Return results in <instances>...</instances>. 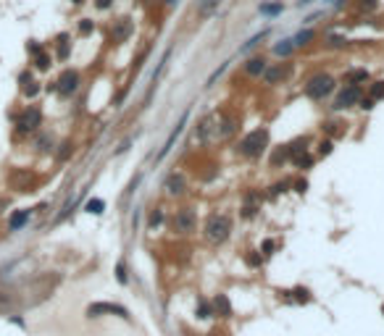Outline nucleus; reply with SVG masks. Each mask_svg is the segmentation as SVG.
Returning <instances> with one entry per match:
<instances>
[{"instance_id":"nucleus-38","label":"nucleus","mask_w":384,"mask_h":336,"mask_svg":"<svg viewBox=\"0 0 384 336\" xmlns=\"http://www.w3.org/2000/svg\"><path fill=\"white\" fill-rule=\"evenodd\" d=\"M163 3H166V5H177L179 0H163Z\"/></svg>"},{"instance_id":"nucleus-8","label":"nucleus","mask_w":384,"mask_h":336,"mask_svg":"<svg viewBox=\"0 0 384 336\" xmlns=\"http://www.w3.org/2000/svg\"><path fill=\"white\" fill-rule=\"evenodd\" d=\"M361 87L358 84H347V87L337 95V100H334V108L337 110H345V108H353V105H358L361 102Z\"/></svg>"},{"instance_id":"nucleus-2","label":"nucleus","mask_w":384,"mask_h":336,"mask_svg":"<svg viewBox=\"0 0 384 336\" xmlns=\"http://www.w3.org/2000/svg\"><path fill=\"white\" fill-rule=\"evenodd\" d=\"M232 234V218L226 213H213L211 218L205 221V239L211 245H224Z\"/></svg>"},{"instance_id":"nucleus-41","label":"nucleus","mask_w":384,"mask_h":336,"mask_svg":"<svg viewBox=\"0 0 384 336\" xmlns=\"http://www.w3.org/2000/svg\"><path fill=\"white\" fill-rule=\"evenodd\" d=\"M382 310H384V307H382Z\"/></svg>"},{"instance_id":"nucleus-1","label":"nucleus","mask_w":384,"mask_h":336,"mask_svg":"<svg viewBox=\"0 0 384 336\" xmlns=\"http://www.w3.org/2000/svg\"><path fill=\"white\" fill-rule=\"evenodd\" d=\"M269 129H253L250 134H245L240 139V145H237V153L245 155V158H261L266 153L269 147Z\"/></svg>"},{"instance_id":"nucleus-20","label":"nucleus","mask_w":384,"mask_h":336,"mask_svg":"<svg viewBox=\"0 0 384 336\" xmlns=\"http://www.w3.org/2000/svg\"><path fill=\"white\" fill-rule=\"evenodd\" d=\"M32 66L37 69V71H48V69H50V55L45 53V50L34 53V55H32Z\"/></svg>"},{"instance_id":"nucleus-5","label":"nucleus","mask_w":384,"mask_h":336,"mask_svg":"<svg viewBox=\"0 0 384 336\" xmlns=\"http://www.w3.org/2000/svg\"><path fill=\"white\" fill-rule=\"evenodd\" d=\"M197 229V213L192 208H179L171 218V231L174 234H192Z\"/></svg>"},{"instance_id":"nucleus-37","label":"nucleus","mask_w":384,"mask_h":336,"mask_svg":"<svg viewBox=\"0 0 384 336\" xmlns=\"http://www.w3.org/2000/svg\"><path fill=\"white\" fill-rule=\"evenodd\" d=\"M263 250H266V255H269V252L274 250V242H263Z\"/></svg>"},{"instance_id":"nucleus-25","label":"nucleus","mask_w":384,"mask_h":336,"mask_svg":"<svg viewBox=\"0 0 384 336\" xmlns=\"http://www.w3.org/2000/svg\"><path fill=\"white\" fill-rule=\"evenodd\" d=\"M287 158H289V150H287V145H285V147H279V150H277V153H274V158H271V166H274V168H277L279 163H285V161H287Z\"/></svg>"},{"instance_id":"nucleus-6","label":"nucleus","mask_w":384,"mask_h":336,"mask_svg":"<svg viewBox=\"0 0 384 336\" xmlns=\"http://www.w3.org/2000/svg\"><path fill=\"white\" fill-rule=\"evenodd\" d=\"M40 126H42V110L37 105L24 108L21 113H19V118H16V132H21V134L37 132Z\"/></svg>"},{"instance_id":"nucleus-24","label":"nucleus","mask_w":384,"mask_h":336,"mask_svg":"<svg viewBox=\"0 0 384 336\" xmlns=\"http://www.w3.org/2000/svg\"><path fill=\"white\" fill-rule=\"evenodd\" d=\"M85 210H87V213H93V216H100V213L105 210V202L95 197V200H90V202L85 205Z\"/></svg>"},{"instance_id":"nucleus-26","label":"nucleus","mask_w":384,"mask_h":336,"mask_svg":"<svg viewBox=\"0 0 384 336\" xmlns=\"http://www.w3.org/2000/svg\"><path fill=\"white\" fill-rule=\"evenodd\" d=\"M369 97H371V100H382V97H384V82H374V84H371Z\"/></svg>"},{"instance_id":"nucleus-40","label":"nucleus","mask_w":384,"mask_h":336,"mask_svg":"<svg viewBox=\"0 0 384 336\" xmlns=\"http://www.w3.org/2000/svg\"><path fill=\"white\" fill-rule=\"evenodd\" d=\"M308 3H310V0H300V3H297V5H308Z\"/></svg>"},{"instance_id":"nucleus-13","label":"nucleus","mask_w":384,"mask_h":336,"mask_svg":"<svg viewBox=\"0 0 384 336\" xmlns=\"http://www.w3.org/2000/svg\"><path fill=\"white\" fill-rule=\"evenodd\" d=\"M218 5H221V0H197V3H195V13L200 18H211L218 11Z\"/></svg>"},{"instance_id":"nucleus-32","label":"nucleus","mask_w":384,"mask_h":336,"mask_svg":"<svg viewBox=\"0 0 384 336\" xmlns=\"http://www.w3.org/2000/svg\"><path fill=\"white\" fill-rule=\"evenodd\" d=\"M95 5L100 8V11H108V8L113 5V0H95Z\"/></svg>"},{"instance_id":"nucleus-34","label":"nucleus","mask_w":384,"mask_h":336,"mask_svg":"<svg viewBox=\"0 0 384 336\" xmlns=\"http://www.w3.org/2000/svg\"><path fill=\"white\" fill-rule=\"evenodd\" d=\"M295 294H297L300 302H308V300H310V297H308V289H295Z\"/></svg>"},{"instance_id":"nucleus-15","label":"nucleus","mask_w":384,"mask_h":336,"mask_svg":"<svg viewBox=\"0 0 384 336\" xmlns=\"http://www.w3.org/2000/svg\"><path fill=\"white\" fill-rule=\"evenodd\" d=\"M56 55H58L61 61H66L69 55H71V37L66 32L56 37Z\"/></svg>"},{"instance_id":"nucleus-36","label":"nucleus","mask_w":384,"mask_h":336,"mask_svg":"<svg viewBox=\"0 0 384 336\" xmlns=\"http://www.w3.org/2000/svg\"><path fill=\"white\" fill-rule=\"evenodd\" d=\"M295 189H297V192H305V189H308V184H305V181H297V184H295Z\"/></svg>"},{"instance_id":"nucleus-11","label":"nucleus","mask_w":384,"mask_h":336,"mask_svg":"<svg viewBox=\"0 0 384 336\" xmlns=\"http://www.w3.org/2000/svg\"><path fill=\"white\" fill-rule=\"evenodd\" d=\"M134 32V24H132V18H118V21L113 24V40L116 42H124V40H129V34Z\"/></svg>"},{"instance_id":"nucleus-17","label":"nucleus","mask_w":384,"mask_h":336,"mask_svg":"<svg viewBox=\"0 0 384 336\" xmlns=\"http://www.w3.org/2000/svg\"><path fill=\"white\" fill-rule=\"evenodd\" d=\"M185 121H187V113H185V116H182V121H179V124H177V129H174V132L169 134V139H166V145H163V150H161V155H158V161H161V158H166V155H169V150H171V147H174V142H177V137L182 134V126H185Z\"/></svg>"},{"instance_id":"nucleus-4","label":"nucleus","mask_w":384,"mask_h":336,"mask_svg":"<svg viewBox=\"0 0 384 336\" xmlns=\"http://www.w3.org/2000/svg\"><path fill=\"white\" fill-rule=\"evenodd\" d=\"M221 113H208L197 124V139L200 142H218L221 139Z\"/></svg>"},{"instance_id":"nucleus-35","label":"nucleus","mask_w":384,"mask_h":336,"mask_svg":"<svg viewBox=\"0 0 384 336\" xmlns=\"http://www.w3.org/2000/svg\"><path fill=\"white\" fill-rule=\"evenodd\" d=\"M116 276H118V281H121V284H126V270H124L121 263H118V268H116Z\"/></svg>"},{"instance_id":"nucleus-18","label":"nucleus","mask_w":384,"mask_h":336,"mask_svg":"<svg viewBox=\"0 0 384 336\" xmlns=\"http://www.w3.org/2000/svg\"><path fill=\"white\" fill-rule=\"evenodd\" d=\"M316 40V32L313 29H300L295 37H292V45H295V48H305V45H310Z\"/></svg>"},{"instance_id":"nucleus-28","label":"nucleus","mask_w":384,"mask_h":336,"mask_svg":"<svg viewBox=\"0 0 384 336\" xmlns=\"http://www.w3.org/2000/svg\"><path fill=\"white\" fill-rule=\"evenodd\" d=\"M93 29H95L93 18H79V34H93Z\"/></svg>"},{"instance_id":"nucleus-7","label":"nucleus","mask_w":384,"mask_h":336,"mask_svg":"<svg viewBox=\"0 0 384 336\" xmlns=\"http://www.w3.org/2000/svg\"><path fill=\"white\" fill-rule=\"evenodd\" d=\"M79 84H82L79 71L66 69V71H61V77H58V82H56V89H58L61 97H71V95H74V92L79 89Z\"/></svg>"},{"instance_id":"nucleus-39","label":"nucleus","mask_w":384,"mask_h":336,"mask_svg":"<svg viewBox=\"0 0 384 336\" xmlns=\"http://www.w3.org/2000/svg\"><path fill=\"white\" fill-rule=\"evenodd\" d=\"M71 3H74V5H82V3H85V0H71Z\"/></svg>"},{"instance_id":"nucleus-23","label":"nucleus","mask_w":384,"mask_h":336,"mask_svg":"<svg viewBox=\"0 0 384 336\" xmlns=\"http://www.w3.org/2000/svg\"><path fill=\"white\" fill-rule=\"evenodd\" d=\"M29 221V210H21V213H13L11 216V231H16V229H21L24 223Z\"/></svg>"},{"instance_id":"nucleus-3","label":"nucleus","mask_w":384,"mask_h":336,"mask_svg":"<svg viewBox=\"0 0 384 336\" xmlns=\"http://www.w3.org/2000/svg\"><path fill=\"white\" fill-rule=\"evenodd\" d=\"M332 92H334V79L329 74H316V77H310L305 82V95L310 100H324Z\"/></svg>"},{"instance_id":"nucleus-19","label":"nucleus","mask_w":384,"mask_h":336,"mask_svg":"<svg viewBox=\"0 0 384 336\" xmlns=\"http://www.w3.org/2000/svg\"><path fill=\"white\" fill-rule=\"evenodd\" d=\"M213 307H216V313L221 315V318H229V315H232V305H229V300H226V294H218Z\"/></svg>"},{"instance_id":"nucleus-16","label":"nucleus","mask_w":384,"mask_h":336,"mask_svg":"<svg viewBox=\"0 0 384 336\" xmlns=\"http://www.w3.org/2000/svg\"><path fill=\"white\" fill-rule=\"evenodd\" d=\"M287 150H289V158H292V161L303 158V155L308 153V137H297L295 142H289V145H287Z\"/></svg>"},{"instance_id":"nucleus-9","label":"nucleus","mask_w":384,"mask_h":336,"mask_svg":"<svg viewBox=\"0 0 384 336\" xmlns=\"http://www.w3.org/2000/svg\"><path fill=\"white\" fill-rule=\"evenodd\" d=\"M103 313H113V315H121V318H129V313H126V307L121 305H111V302H95L87 307V318H97V315Z\"/></svg>"},{"instance_id":"nucleus-33","label":"nucleus","mask_w":384,"mask_h":336,"mask_svg":"<svg viewBox=\"0 0 384 336\" xmlns=\"http://www.w3.org/2000/svg\"><path fill=\"white\" fill-rule=\"evenodd\" d=\"M374 102H377V100H371V97H361V108H363V110H371V108H374Z\"/></svg>"},{"instance_id":"nucleus-27","label":"nucleus","mask_w":384,"mask_h":336,"mask_svg":"<svg viewBox=\"0 0 384 336\" xmlns=\"http://www.w3.org/2000/svg\"><path fill=\"white\" fill-rule=\"evenodd\" d=\"M285 11V5L282 3H269V5H261V13H266V16H277Z\"/></svg>"},{"instance_id":"nucleus-30","label":"nucleus","mask_w":384,"mask_h":336,"mask_svg":"<svg viewBox=\"0 0 384 336\" xmlns=\"http://www.w3.org/2000/svg\"><path fill=\"white\" fill-rule=\"evenodd\" d=\"M158 223H163V213H161V208H155V210L150 213V226L155 229Z\"/></svg>"},{"instance_id":"nucleus-10","label":"nucleus","mask_w":384,"mask_h":336,"mask_svg":"<svg viewBox=\"0 0 384 336\" xmlns=\"http://www.w3.org/2000/svg\"><path fill=\"white\" fill-rule=\"evenodd\" d=\"M163 189H166V194H171V197H177V194H185L187 189V181H185V176L182 173H171L166 184H163Z\"/></svg>"},{"instance_id":"nucleus-12","label":"nucleus","mask_w":384,"mask_h":336,"mask_svg":"<svg viewBox=\"0 0 384 336\" xmlns=\"http://www.w3.org/2000/svg\"><path fill=\"white\" fill-rule=\"evenodd\" d=\"M266 69H269V63H266V58H261V55H253V58L245 63V74H248V77H263Z\"/></svg>"},{"instance_id":"nucleus-29","label":"nucleus","mask_w":384,"mask_h":336,"mask_svg":"<svg viewBox=\"0 0 384 336\" xmlns=\"http://www.w3.org/2000/svg\"><path fill=\"white\" fill-rule=\"evenodd\" d=\"M21 89H24V95H26V97H34V95H37V92H40V84L32 79V82H26Z\"/></svg>"},{"instance_id":"nucleus-31","label":"nucleus","mask_w":384,"mask_h":336,"mask_svg":"<svg viewBox=\"0 0 384 336\" xmlns=\"http://www.w3.org/2000/svg\"><path fill=\"white\" fill-rule=\"evenodd\" d=\"M329 153H332V142H329V139H326V142H321V145H318V155H329Z\"/></svg>"},{"instance_id":"nucleus-21","label":"nucleus","mask_w":384,"mask_h":336,"mask_svg":"<svg viewBox=\"0 0 384 336\" xmlns=\"http://www.w3.org/2000/svg\"><path fill=\"white\" fill-rule=\"evenodd\" d=\"M295 53V45H292V40H282L274 45V55H279V58H289V55Z\"/></svg>"},{"instance_id":"nucleus-22","label":"nucleus","mask_w":384,"mask_h":336,"mask_svg":"<svg viewBox=\"0 0 384 336\" xmlns=\"http://www.w3.org/2000/svg\"><path fill=\"white\" fill-rule=\"evenodd\" d=\"M345 79H347V84L369 82V71H366V69H353V71H347V74H345Z\"/></svg>"},{"instance_id":"nucleus-14","label":"nucleus","mask_w":384,"mask_h":336,"mask_svg":"<svg viewBox=\"0 0 384 336\" xmlns=\"http://www.w3.org/2000/svg\"><path fill=\"white\" fill-rule=\"evenodd\" d=\"M287 74H289V69L282 66V63H277V66H271V69L263 71V79H266V84H279L282 79H287Z\"/></svg>"}]
</instances>
